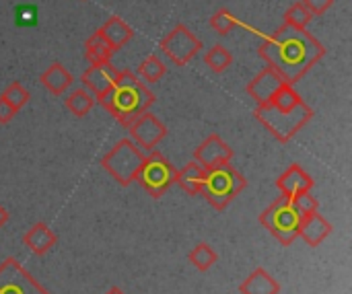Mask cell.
I'll use <instances>...</instances> for the list:
<instances>
[{"mask_svg": "<svg viewBox=\"0 0 352 294\" xmlns=\"http://www.w3.org/2000/svg\"><path fill=\"white\" fill-rule=\"evenodd\" d=\"M258 54L289 84H295L326 56V45L307 29L283 25L278 31L264 37Z\"/></svg>", "mask_w": 352, "mask_h": 294, "instance_id": "1", "label": "cell"}, {"mask_svg": "<svg viewBox=\"0 0 352 294\" xmlns=\"http://www.w3.org/2000/svg\"><path fill=\"white\" fill-rule=\"evenodd\" d=\"M254 115L278 142L287 144L314 120V109L301 99L293 84H287L268 103L258 105Z\"/></svg>", "mask_w": 352, "mask_h": 294, "instance_id": "2", "label": "cell"}, {"mask_svg": "<svg viewBox=\"0 0 352 294\" xmlns=\"http://www.w3.org/2000/svg\"><path fill=\"white\" fill-rule=\"evenodd\" d=\"M95 101H99V105L105 107V111H109L116 122L126 128L134 117L151 109L155 95L144 82L138 80L132 70H120L111 89H107Z\"/></svg>", "mask_w": 352, "mask_h": 294, "instance_id": "3", "label": "cell"}, {"mask_svg": "<svg viewBox=\"0 0 352 294\" xmlns=\"http://www.w3.org/2000/svg\"><path fill=\"white\" fill-rule=\"evenodd\" d=\"M245 177L231 163H223L206 171L200 196H204V200L212 208L225 210L245 190Z\"/></svg>", "mask_w": 352, "mask_h": 294, "instance_id": "4", "label": "cell"}, {"mask_svg": "<svg viewBox=\"0 0 352 294\" xmlns=\"http://www.w3.org/2000/svg\"><path fill=\"white\" fill-rule=\"evenodd\" d=\"M142 161H144V150L138 148L130 138H122L120 142L113 144V148H109V152H105V157L101 159V167L122 188H128L130 183H134L142 167Z\"/></svg>", "mask_w": 352, "mask_h": 294, "instance_id": "5", "label": "cell"}, {"mask_svg": "<svg viewBox=\"0 0 352 294\" xmlns=\"http://www.w3.org/2000/svg\"><path fill=\"white\" fill-rule=\"evenodd\" d=\"M260 225L270 231V235L285 247L293 245L295 239L299 237V225L301 216L293 208L291 200L280 196L276 198L262 214H260Z\"/></svg>", "mask_w": 352, "mask_h": 294, "instance_id": "6", "label": "cell"}, {"mask_svg": "<svg viewBox=\"0 0 352 294\" xmlns=\"http://www.w3.org/2000/svg\"><path fill=\"white\" fill-rule=\"evenodd\" d=\"M175 175H177V169L159 150H151L148 155H144L142 167L134 181H138V185L151 198L157 200V198H163L171 190V185L175 183Z\"/></svg>", "mask_w": 352, "mask_h": 294, "instance_id": "7", "label": "cell"}, {"mask_svg": "<svg viewBox=\"0 0 352 294\" xmlns=\"http://www.w3.org/2000/svg\"><path fill=\"white\" fill-rule=\"evenodd\" d=\"M161 52L165 54V58L175 64V66H188V62H192L200 49H202V41L192 33V29H188L184 23H177L161 41H159Z\"/></svg>", "mask_w": 352, "mask_h": 294, "instance_id": "8", "label": "cell"}, {"mask_svg": "<svg viewBox=\"0 0 352 294\" xmlns=\"http://www.w3.org/2000/svg\"><path fill=\"white\" fill-rule=\"evenodd\" d=\"M0 294H50L14 258L0 264Z\"/></svg>", "mask_w": 352, "mask_h": 294, "instance_id": "9", "label": "cell"}, {"mask_svg": "<svg viewBox=\"0 0 352 294\" xmlns=\"http://www.w3.org/2000/svg\"><path fill=\"white\" fill-rule=\"evenodd\" d=\"M128 132H130V140L142 148L144 152H151L155 150V146L165 138L167 134V128L165 124L151 111H144L140 113L138 117H134L128 126Z\"/></svg>", "mask_w": 352, "mask_h": 294, "instance_id": "10", "label": "cell"}, {"mask_svg": "<svg viewBox=\"0 0 352 294\" xmlns=\"http://www.w3.org/2000/svg\"><path fill=\"white\" fill-rule=\"evenodd\" d=\"M289 82L270 66H266L264 70H260L250 82H248V95L258 103L264 105L268 103L283 87H287Z\"/></svg>", "mask_w": 352, "mask_h": 294, "instance_id": "11", "label": "cell"}, {"mask_svg": "<svg viewBox=\"0 0 352 294\" xmlns=\"http://www.w3.org/2000/svg\"><path fill=\"white\" fill-rule=\"evenodd\" d=\"M231 159H233V148L219 134H210L194 152V161L206 171L217 165L231 163Z\"/></svg>", "mask_w": 352, "mask_h": 294, "instance_id": "12", "label": "cell"}, {"mask_svg": "<svg viewBox=\"0 0 352 294\" xmlns=\"http://www.w3.org/2000/svg\"><path fill=\"white\" fill-rule=\"evenodd\" d=\"M118 72L120 70L116 66H111V62H105V64H89V68L80 74L82 89H87L97 99L107 89H111V84L116 82Z\"/></svg>", "mask_w": 352, "mask_h": 294, "instance_id": "13", "label": "cell"}, {"mask_svg": "<svg viewBox=\"0 0 352 294\" xmlns=\"http://www.w3.org/2000/svg\"><path fill=\"white\" fill-rule=\"evenodd\" d=\"M276 188L280 190V194L285 198H295L299 194L311 192L314 188V179L311 175L301 167V165H291L278 179H276Z\"/></svg>", "mask_w": 352, "mask_h": 294, "instance_id": "14", "label": "cell"}, {"mask_svg": "<svg viewBox=\"0 0 352 294\" xmlns=\"http://www.w3.org/2000/svg\"><path fill=\"white\" fill-rule=\"evenodd\" d=\"M332 233V225L320 214V210L307 214L301 218L299 225V237L309 245V247H318L320 243H324Z\"/></svg>", "mask_w": 352, "mask_h": 294, "instance_id": "15", "label": "cell"}, {"mask_svg": "<svg viewBox=\"0 0 352 294\" xmlns=\"http://www.w3.org/2000/svg\"><path fill=\"white\" fill-rule=\"evenodd\" d=\"M97 31L101 33V37L107 41V45H109L113 52L122 49V47L134 37V29H132L122 16H116V14L109 16Z\"/></svg>", "mask_w": 352, "mask_h": 294, "instance_id": "16", "label": "cell"}, {"mask_svg": "<svg viewBox=\"0 0 352 294\" xmlns=\"http://www.w3.org/2000/svg\"><path fill=\"white\" fill-rule=\"evenodd\" d=\"M23 243L25 247L35 253V256H45L56 243H58V237L56 233L45 225V223H35L25 235H23Z\"/></svg>", "mask_w": 352, "mask_h": 294, "instance_id": "17", "label": "cell"}, {"mask_svg": "<svg viewBox=\"0 0 352 294\" xmlns=\"http://www.w3.org/2000/svg\"><path fill=\"white\" fill-rule=\"evenodd\" d=\"M39 82H41L54 97H60V95H64V93L72 87L74 78H72V74L66 70V66H64L62 62H54V64H50V66L41 72Z\"/></svg>", "mask_w": 352, "mask_h": 294, "instance_id": "18", "label": "cell"}, {"mask_svg": "<svg viewBox=\"0 0 352 294\" xmlns=\"http://www.w3.org/2000/svg\"><path fill=\"white\" fill-rule=\"evenodd\" d=\"M204 177H206V169H202L196 161H190L188 165H184L177 175H175V183L190 196H200L202 185H204Z\"/></svg>", "mask_w": 352, "mask_h": 294, "instance_id": "19", "label": "cell"}, {"mask_svg": "<svg viewBox=\"0 0 352 294\" xmlns=\"http://www.w3.org/2000/svg\"><path fill=\"white\" fill-rule=\"evenodd\" d=\"M241 294H278L280 293V284L264 270V268H256L239 286Z\"/></svg>", "mask_w": 352, "mask_h": 294, "instance_id": "20", "label": "cell"}, {"mask_svg": "<svg viewBox=\"0 0 352 294\" xmlns=\"http://www.w3.org/2000/svg\"><path fill=\"white\" fill-rule=\"evenodd\" d=\"M116 52L107 45V41L101 37L99 31H95L87 41H85V58L89 64H105L111 62V56Z\"/></svg>", "mask_w": 352, "mask_h": 294, "instance_id": "21", "label": "cell"}, {"mask_svg": "<svg viewBox=\"0 0 352 294\" xmlns=\"http://www.w3.org/2000/svg\"><path fill=\"white\" fill-rule=\"evenodd\" d=\"M64 105L66 109L74 115V117H85L93 105H95V97L87 91V89H76L72 91L66 99H64Z\"/></svg>", "mask_w": 352, "mask_h": 294, "instance_id": "22", "label": "cell"}, {"mask_svg": "<svg viewBox=\"0 0 352 294\" xmlns=\"http://www.w3.org/2000/svg\"><path fill=\"white\" fill-rule=\"evenodd\" d=\"M204 64L217 72V74H223L225 70H229V66L233 64V54L225 47V45H212L206 54H204Z\"/></svg>", "mask_w": 352, "mask_h": 294, "instance_id": "23", "label": "cell"}, {"mask_svg": "<svg viewBox=\"0 0 352 294\" xmlns=\"http://www.w3.org/2000/svg\"><path fill=\"white\" fill-rule=\"evenodd\" d=\"M165 72H167V66H165V62L157 54L146 56L138 64V76H142L146 82H159L165 76Z\"/></svg>", "mask_w": 352, "mask_h": 294, "instance_id": "24", "label": "cell"}, {"mask_svg": "<svg viewBox=\"0 0 352 294\" xmlns=\"http://www.w3.org/2000/svg\"><path fill=\"white\" fill-rule=\"evenodd\" d=\"M188 258H190V262L194 264V268L200 270V272H208V270L217 264V260H219L217 251H214L208 243H198V245L190 251Z\"/></svg>", "mask_w": 352, "mask_h": 294, "instance_id": "25", "label": "cell"}, {"mask_svg": "<svg viewBox=\"0 0 352 294\" xmlns=\"http://www.w3.org/2000/svg\"><path fill=\"white\" fill-rule=\"evenodd\" d=\"M311 21H314V14L305 8V4L301 0L291 4L285 12V25L295 27V29H307V25Z\"/></svg>", "mask_w": 352, "mask_h": 294, "instance_id": "26", "label": "cell"}, {"mask_svg": "<svg viewBox=\"0 0 352 294\" xmlns=\"http://www.w3.org/2000/svg\"><path fill=\"white\" fill-rule=\"evenodd\" d=\"M0 97H2L14 111H21V109L29 103V99H31L29 91H27L21 82H10V84L2 91Z\"/></svg>", "mask_w": 352, "mask_h": 294, "instance_id": "27", "label": "cell"}, {"mask_svg": "<svg viewBox=\"0 0 352 294\" xmlns=\"http://www.w3.org/2000/svg\"><path fill=\"white\" fill-rule=\"evenodd\" d=\"M210 27H212L219 35H229L235 27H239V21H237L227 8H219V10L210 16Z\"/></svg>", "mask_w": 352, "mask_h": 294, "instance_id": "28", "label": "cell"}, {"mask_svg": "<svg viewBox=\"0 0 352 294\" xmlns=\"http://www.w3.org/2000/svg\"><path fill=\"white\" fill-rule=\"evenodd\" d=\"M291 200V204H293V208L297 210V214L303 218V216H307V214H311V212H316V210H320V204H318V200L309 194V192H305V194H299V196H295V198H289Z\"/></svg>", "mask_w": 352, "mask_h": 294, "instance_id": "29", "label": "cell"}, {"mask_svg": "<svg viewBox=\"0 0 352 294\" xmlns=\"http://www.w3.org/2000/svg\"><path fill=\"white\" fill-rule=\"evenodd\" d=\"M305 4V8L314 14V16H322L324 12L330 10V6L334 4V0H301Z\"/></svg>", "mask_w": 352, "mask_h": 294, "instance_id": "30", "label": "cell"}, {"mask_svg": "<svg viewBox=\"0 0 352 294\" xmlns=\"http://www.w3.org/2000/svg\"><path fill=\"white\" fill-rule=\"evenodd\" d=\"M14 115H16V111L0 97V124H10L14 120Z\"/></svg>", "mask_w": 352, "mask_h": 294, "instance_id": "31", "label": "cell"}, {"mask_svg": "<svg viewBox=\"0 0 352 294\" xmlns=\"http://www.w3.org/2000/svg\"><path fill=\"white\" fill-rule=\"evenodd\" d=\"M6 223H8V212H6V208L0 204V229H2Z\"/></svg>", "mask_w": 352, "mask_h": 294, "instance_id": "32", "label": "cell"}, {"mask_svg": "<svg viewBox=\"0 0 352 294\" xmlns=\"http://www.w3.org/2000/svg\"><path fill=\"white\" fill-rule=\"evenodd\" d=\"M105 294H126V293H124L122 289H118V286H113V289H109V291H107V293H105Z\"/></svg>", "mask_w": 352, "mask_h": 294, "instance_id": "33", "label": "cell"}]
</instances>
